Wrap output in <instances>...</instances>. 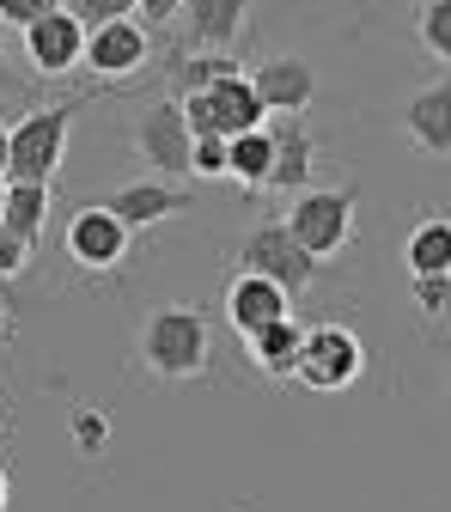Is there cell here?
Listing matches in <instances>:
<instances>
[{"label": "cell", "mask_w": 451, "mask_h": 512, "mask_svg": "<svg viewBox=\"0 0 451 512\" xmlns=\"http://www.w3.org/2000/svg\"><path fill=\"white\" fill-rule=\"evenodd\" d=\"M403 135H409L427 159H451V74L427 80V86L403 104Z\"/></svg>", "instance_id": "obj_14"}, {"label": "cell", "mask_w": 451, "mask_h": 512, "mask_svg": "<svg viewBox=\"0 0 451 512\" xmlns=\"http://www.w3.org/2000/svg\"><path fill=\"white\" fill-rule=\"evenodd\" d=\"M165 74H171L177 92H202V86H214V80H226V74H244V68H238L232 49H202V55H177V61H165Z\"/></svg>", "instance_id": "obj_21"}, {"label": "cell", "mask_w": 451, "mask_h": 512, "mask_svg": "<svg viewBox=\"0 0 451 512\" xmlns=\"http://www.w3.org/2000/svg\"><path fill=\"white\" fill-rule=\"evenodd\" d=\"M7 31V25H0ZM0 92H25V80L13 74V55H7V37H0Z\"/></svg>", "instance_id": "obj_30"}, {"label": "cell", "mask_w": 451, "mask_h": 512, "mask_svg": "<svg viewBox=\"0 0 451 512\" xmlns=\"http://www.w3.org/2000/svg\"><path fill=\"white\" fill-rule=\"evenodd\" d=\"M299 354H305V324L299 317H281V324H269L263 336H250V366L263 378H293Z\"/></svg>", "instance_id": "obj_17"}, {"label": "cell", "mask_w": 451, "mask_h": 512, "mask_svg": "<svg viewBox=\"0 0 451 512\" xmlns=\"http://www.w3.org/2000/svg\"><path fill=\"white\" fill-rule=\"evenodd\" d=\"M0 512H7V470H0Z\"/></svg>", "instance_id": "obj_32"}, {"label": "cell", "mask_w": 451, "mask_h": 512, "mask_svg": "<svg viewBox=\"0 0 451 512\" xmlns=\"http://www.w3.org/2000/svg\"><path fill=\"white\" fill-rule=\"evenodd\" d=\"M354 208H360V183H342V189H305V196H293V214H287V226H293V238L311 250V256H330L348 244V232H354Z\"/></svg>", "instance_id": "obj_6"}, {"label": "cell", "mask_w": 451, "mask_h": 512, "mask_svg": "<svg viewBox=\"0 0 451 512\" xmlns=\"http://www.w3.org/2000/svg\"><path fill=\"white\" fill-rule=\"evenodd\" d=\"M104 445H110V415L92 409V403H74V452L80 458H104Z\"/></svg>", "instance_id": "obj_23"}, {"label": "cell", "mask_w": 451, "mask_h": 512, "mask_svg": "<svg viewBox=\"0 0 451 512\" xmlns=\"http://www.w3.org/2000/svg\"><path fill=\"white\" fill-rule=\"evenodd\" d=\"M226 177L244 183V189H269V177H275V135H269V128L232 135V171Z\"/></svg>", "instance_id": "obj_19"}, {"label": "cell", "mask_w": 451, "mask_h": 512, "mask_svg": "<svg viewBox=\"0 0 451 512\" xmlns=\"http://www.w3.org/2000/svg\"><path fill=\"white\" fill-rule=\"evenodd\" d=\"M74 13H80L86 25H110V19H135L141 0H74Z\"/></svg>", "instance_id": "obj_27"}, {"label": "cell", "mask_w": 451, "mask_h": 512, "mask_svg": "<svg viewBox=\"0 0 451 512\" xmlns=\"http://www.w3.org/2000/svg\"><path fill=\"white\" fill-rule=\"evenodd\" d=\"M183 25H189V43L232 49L250 25V0H183Z\"/></svg>", "instance_id": "obj_16"}, {"label": "cell", "mask_w": 451, "mask_h": 512, "mask_svg": "<svg viewBox=\"0 0 451 512\" xmlns=\"http://www.w3.org/2000/svg\"><path fill=\"white\" fill-rule=\"evenodd\" d=\"M220 311H226L232 336H238V342H250V336H263L269 324H281V317H293V293H287V287H275L269 275H250V269H238V275L226 281V299H220Z\"/></svg>", "instance_id": "obj_10"}, {"label": "cell", "mask_w": 451, "mask_h": 512, "mask_svg": "<svg viewBox=\"0 0 451 512\" xmlns=\"http://www.w3.org/2000/svg\"><path fill=\"white\" fill-rule=\"evenodd\" d=\"M226 171H232V141H226V135H196L189 177H226Z\"/></svg>", "instance_id": "obj_24"}, {"label": "cell", "mask_w": 451, "mask_h": 512, "mask_svg": "<svg viewBox=\"0 0 451 512\" xmlns=\"http://www.w3.org/2000/svg\"><path fill=\"white\" fill-rule=\"evenodd\" d=\"M250 86H256V98H263L269 116H305L311 98H317V74H311L305 55H263Z\"/></svg>", "instance_id": "obj_12"}, {"label": "cell", "mask_w": 451, "mask_h": 512, "mask_svg": "<svg viewBox=\"0 0 451 512\" xmlns=\"http://www.w3.org/2000/svg\"><path fill=\"white\" fill-rule=\"evenodd\" d=\"M366 372V342L348 330V324H305V354H299V384L305 391H348V384H360Z\"/></svg>", "instance_id": "obj_5"}, {"label": "cell", "mask_w": 451, "mask_h": 512, "mask_svg": "<svg viewBox=\"0 0 451 512\" xmlns=\"http://www.w3.org/2000/svg\"><path fill=\"white\" fill-rule=\"evenodd\" d=\"M183 116H189V135H250V128H269V110L256 98L250 74H226L202 92H183Z\"/></svg>", "instance_id": "obj_4"}, {"label": "cell", "mask_w": 451, "mask_h": 512, "mask_svg": "<svg viewBox=\"0 0 451 512\" xmlns=\"http://www.w3.org/2000/svg\"><path fill=\"white\" fill-rule=\"evenodd\" d=\"M403 256H409V275H451V220L445 214L415 220Z\"/></svg>", "instance_id": "obj_18"}, {"label": "cell", "mask_w": 451, "mask_h": 512, "mask_svg": "<svg viewBox=\"0 0 451 512\" xmlns=\"http://www.w3.org/2000/svg\"><path fill=\"white\" fill-rule=\"evenodd\" d=\"M19 37H25V61H31V74L61 80V74L86 68V37H92V25H86L74 7H55V13H43L37 25H25Z\"/></svg>", "instance_id": "obj_8"}, {"label": "cell", "mask_w": 451, "mask_h": 512, "mask_svg": "<svg viewBox=\"0 0 451 512\" xmlns=\"http://www.w3.org/2000/svg\"><path fill=\"white\" fill-rule=\"evenodd\" d=\"M269 135H275V177H269V189L305 196L311 171H317V135L305 128V116H269Z\"/></svg>", "instance_id": "obj_15"}, {"label": "cell", "mask_w": 451, "mask_h": 512, "mask_svg": "<svg viewBox=\"0 0 451 512\" xmlns=\"http://www.w3.org/2000/svg\"><path fill=\"white\" fill-rule=\"evenodd\" d=\"M74 110H80V98H68V104H37V110H25L13 122V165H7L13 183H55L61 159H68Z\"/></svg>", "instance_id": "obj_3"}, {"label": "cell", "mask_w": 451, "mask_h": 512, "mask_svg": "<svg viewBox=\"0 0 451 512\" xmlns=\"http://www.w3.org/2000/svg\"><path fill=\"white\" fill-rule=\"evenodd\" d=\"M31 250H37V244H25L7 220H0V281H19L25 263H31Z\"/></svg>", "instance_id": "obj_26"}, {"label": "cell", "mask_w": 451, "mask_h": 512, "mask_svg": "<svg viewBox=\"0 0 451 512\" xmlns=\"http://www.w3.org/2000/svg\"><path fill=\"white\" fill-rule=\"evenodd\" d=\"M135 348H141V366H147L153 378H165V384H189V378H202V372H208L214 330H208L202 305L171 299V305H159V311L141 317Z\"/></svg>", "instance_id": "obj_1"}, {"label": "cell", "mask_w": 451, "mask_h": 512, "mask_svg": "<svg viewBox=\"0 0 451 512\" xmlns=\"http://www.w3.org/2000/svg\"><path fill=\"white\" fill-rule=\"evenodd\" d=\"M104 208L128 226V232H147V226H165V220H177L183 208H189V196L177 183H159V177H135V183H122V189H110L104 196Z\"/></svg>", "instance_id": "obj_13"}, {"label": "cell", "mask_w": 451, "mask_h": 512, "mask_svg": "<svg viewBox=\"0 0 451 512\" xmlns=\"http://www.w3.org/2000/svg\"><path fill=\"white\" fill-rule=\"evenodd\" d=\"M7 165H13V128L0 122V177H7Z\"/></svg>", "instance_id": "obj_31"}, {"label": "cell", "mask_w": 451, "mask_h": 512, "mask_svg": "<svg viewBox=\"0 0 451 512\" xmlns=\"http://www.w3.org/2000/svg\"><path fill=\"white\" fill-rule=\"evenodd\" d=\"M415 37L433 61H445L451 68V0H421L415 7Z\"/></svg>", "instance_id": "obj_22"}, {"label": "cell", "mask_w": 451, "mask_h": 512, "mask_svg": "<svg viewBox=\"0 0 451 512\" xmlns=\"http://www.w3.org/2000/svg\"><path fill=\"white\" fill-rule=\"evenodd\" d=\"M0 220H7L25 244H37L49 232V183H13L7 177V214Z\"/></svg>", "instance_id": "obj_20"}, {"label": "cell", "mask_w": 451, "mask_h": 512, "mask_svg": "<svg viewBox=\"0 0 451 512\" xmlns=\"http://www.w3.org/2000/svg\"><path fill=\"white\" fill-rule=\"evenodd\" d=\"M135 153L159 171V177H189V153H196V135H189L183 98H153L135 122Z\"/></svg>", "instance_id": "obj_9"}, {"label": "cell", "mask_w": 451, "mask_h": 512, "mask_svg": "<svg viewBox=\"0 0 451 512\" xmlns=\"http://www.w3.org/2000/svg\"><path fill=\"white\" fill-rule=\"evenodd\" d=\"M238 269L269 275V281L287 287V293H311L317 275H324V256H311V250L293 238L287 220H256V226L238 238Z\"/></svg>", "instance_id": "obj_2"}, {"label": "cell", "mask_w": 451, "mask_h": 512, "mask_svg": "<svg viewBox=\"0 0 451 512\" xmlns=\"http://www.w3.org/2000/svg\"><path fill=\"white\" fill-rule=\"evenodd\" d=\"M61 0H0V25H13V31H25V25H37L43 13H55Z\"/></svg>", "instance_id": "obj_28"}, {"label": "cell", "mask_w": 451, "mask_h": 512, "mask_svg": "<svg viewBox=\"0 0 451 512\" xmlns=\"http://www.w3.org/2000/svg\"><path fill=\"white\" fill-rule=\"evenodd\" d=\"M128 238H135V232H128L104 202L74 208V214H68V226H61V250H68V263H74V269H86V275H110V269H122Z\"/></svg>", "instance_id": "obj_7"}, {"label": "cell", "mask_w": 451, "mask_h": 512, "mask_svg": "<svg viewBox=\"0 0 451 512\" xmlns=\"http://www.w3.org/2000/svg\"><path fill=\"white\" fill-rule=\"evenodd\" d=\"M0 214H7V177H0Z\"/></svg>", "instance_id": "obj_33"}, {"label": "cell", "mask_w": 451, "mask_h": 512, "mask_svg": "<svg viewBox=\"0 0 451 512\" xmlns=\"http://www.w3.org/2000/svg\"><path fill=\"white\" fill-rule=\"evenodd\" d=\"M415 7H421V0H415Z\"/></svg>", "instance_id": "obj_35"}, {"label": "cell", "mask_w": 451, "mask_h": 512, "mask_svg": "<svg viewBox=\"0 0 451 512\" xmlns=\"http://www.w3.org/2000/svg\"><path fill=\"white\" fill-rule=\"evenodd\" d=\"M135 19H147V31H159V25L183 19V0H141V13H135Z\"/></svg>", "instance_id": "obj_29"}, {"label": "cell", "mask_w": 451, "mask_h": 512, "mask_svg": "<svg viewBox=\"0 0 451 512\" xmlns=\"http://www.w3.org/2000/svg\"><path fill=\"white\" fill-rule=\"evenodd\" d=\"M153 61V37L141 19H110V25H92L86 37V68L98 80H128V74H141Z\"/></svg>", "instance_id": "obj_11"}, {"label": "cell", "mask_w": 451, "mask_h": 512, "mask_svg": "<svg viewBox=\"0 0 451 512\" xmlns=\"http://www.w3.org/2000/svg\"><path fill=\"white\" fill-rule=\"evenodd\" d=\"M0 311H7V305H0Z\"/></svg>", "instance_id": "obj_34"}, {"label": "cell", "mask_w": 451, "mask_h": 512, "mask_svg": "<svg viewBox=\"0 0 451 512\" xmlns=\"http://www.w3.org/2000/svg\"><path fill=\"white\" fill-rule=\"evenodd\" d=\"M409 293L421 305V317H451V275H409Z\"/></svg>", "instance_id": "obj_25"}]
</instances>
